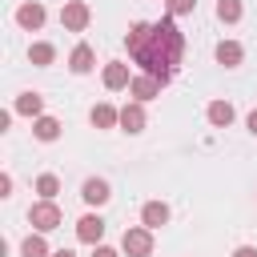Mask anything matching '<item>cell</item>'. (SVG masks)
<instances>
[{
    "mask_svg": "<svg viewBox=\"0 0 257 257\" xmlns=\"http://www.w3.org/2000/svg\"><path fill=\"white\" fill-rule=\"evenodd\" d=\"M124 48H128V60L157 76L161 84H169L177 76V64L185 56V36L177 28V16H161V20H133L128 32H124Z\"/></svg>",
    "mask_w": 257,
    "mask_h": 257,
    "instance_id": "6da1fadb",
    "label": "cell"
},
{
    "mask_svg": "<svg viewBox=\"0 0 257 257\" xmlns=\"http://www.w3.org/2000/svg\"><path fill=\"white\" fill-rule=\"evenodd\" d=\"M60 221H64V213H60V205L56 201H36L32 209H28V225L36 229V233H52V229H60Z\"/></svg>",
    "mask_w": 257,
    "mask_h": 257,
    "instance_id": "7a4b0ae2",
    "label": "cell"
},
{
    "mask_svg": "<svg viewBox=\"0 0 257 257\" xmlns=\"http://www.w3.org/2000/svg\"><path fill=\"white\" fill-rule=\"evenodd\" d=\"M120 253L124 257H153V229L149 225H133L120 237Z\"/></svg>",
    "mask_w": 257,
    "mask_h": 257,
    "instance_id": "3957f363",
    "label": "cell"
},
{
    "mask_svg": "<svg viewBox=\"0 0 257 257\" xmlns=\"http://www.w3.org/2000/svg\"><path fill=\"white\" fill-rule=\"evenodd\" d=\"M88 20H92V8H88L84 0H64V8H60V24H64V32H84Z\"/></svg>",
    "mask_w": 257,
    "mask_h": 257,
    "instance_id": "277c9868",
    "label": "cell"
},
{
    "mask_svg": "<svg viewBox=\"0 0 257 257\" xmlns=\"http://www.w3.org/2000/svg\"><path fill=\"white\" fill-rule=\"evenodd\" d=\"M44 20H48V12H44V4H40V0H24V4L16 8V24H20L24 32H40V28H44Z\"/></svg>",
    "mask_w": 257,
    "mask_h": 257,
    "instance_id": "5b68a950",
    "label": "cell"
},
{
    "mask_svg": "<svg viewBox=\"0 0 257 257\" xmlns=\"http://www.w3.org/2000/svg\"><path fill=\"white\" fill-rule=\"evenodd\" d=\"M100 80H104V88H108V92H120V88H128V84H133V72H128V64L108 60V64L100 68Z\"/></svg>",
    "mask_w": 257,
    "mask_h": 257,
    "instance_id": "8992f818",
    "label": "cell"
},
{
    "mask_svg": "<svg viewBox=\"0 0 257 257\" xmlns=\"http://www.w3.org/2000/svg\"><path fill=\"white\" fill-rule=\"evenodd\" d=\"M161 80L157 76H149V72H141V76H133V84H128V96L133 100H141V104H149V100H157L161 96Z\"/></svg>",
    "mask_w": 257,
    "mask_h": 257,
    "instance_id": "52a82bcc",
    "label": "cell"
},
{
    "mask_svg": "<svg viewBox=\"0 0 257 257\" xmlns=\"http://www.w3.org/2000/svg\"><path fill=\"white\" fill-rule=\"evenodd\" d=\"M100 237H104V221H100V213H84V217L76 221V241H84V245H100Z\"/></svg>",
    "mask_w": 257,
    "mask_h": 257,
    "instance_id": "ba28073f",
    "label": "cell"
},
{
    "mask_svg": "<svg viewBox=\"0 0 257 257\" xmlns=\"http://www.w3.org/2000/svg\"><path fill=\"white\" fill-rule=\"evenodd\" d=\"M145 124H149V116H145V104H141V100H128V104L120 108V128L137 137V133H145Z\"/></svg>",
    "mask_w": 257,
    "mask_h": 257,
    "instance_id": "9c48e42d",
    "label": "cell"
},
{
    "mask_svg": "<svg viewBox=\"0 0 257 257\" xmlns=\"http://www.w3.org/2000/svg\"><path fill=\"white\" fill-rule=\"evenodd\" d=\"M80 197H84V205H108V197H112V189H108V181L104 177H88L84 185H80Z\"/></svg>",
    "mask_w": 257,
    "mask_h": 257,
    "instance_id": "30bf717a",
    "label": "cell"
},
{
    "mask_svg": "<svg viewBox=\"0 0 257 257\" xmlns=\"http://www.w3.org/2000/svg\"><path fill=\"white\" fill-rule=\"evenodd\" d=\"M233 116H237V108H233L229 100H209V108H205V120H209L213 128H229Z\"/></svg>",
    "mask_w": 257,
    "mask_h": 257,
    "instance_id": "8fae6325",
    "label": "cell"
},
{
    "mask_svg": "<svg viewBox=\"0 0 257 257\" xmlns=\"http://www.w3.org/2000/svg\"><path fill=\"white\" fill-rule=\"evenodd\" d=\"M92 64H96V52H92L88 44H76V48L68 52V68H72L76 76H88V72H92Z\"/></svg>",
    "mask_w": 257,
    "mask_h": 257,
    "instance_id": "7c38bea8",
    "label": "cell"
},
{
    "mask_svg": "<svg viewBox=\"0 0 257 257\" xmlns=\"http://www.w3.org/2000/svg\"><path fill=\"white\" fill-rule=\"evenodd\" d=\"M88 120H92V128H116L120 124V108H112L108 100H100V104H92Z\"/></svg>",
    "mask_w": 257,
    "mask_h": 257,
    "instance_id": "4fadbf2b",
    "label": "cell"
},
{
    "mask_svg": "<svg viewBox=\"0 0 257 257\" xmlns=\"http://www.w3.org/2000/svg\"><path fill=\"white\" fill-rule=\"evenodd\" d=\"M141 225H149V229L169 225V205H165V201H145V205H141Z\"/></svg>",
    "mask_w": 257,
    "mask_h": 257,
    "instance_id": "5bb4252c",
    "label": "cell"
},
{
    "mask_svg": "<svg viewBox=\"0 0 257 257\" xmlns=\"http://www.w3.org/2000/svg\"><path fill=\"white\" fill-rule=\"evenodd\" d=\"M12 112H20V116H44V96L40 92H20L16 96V104H12Z\"/></svg>",
    "mask_w": 257,
    "mask_h": 257,
    "instance_id": "9a60e30c",
    "label": "cell"
},
{
    "mask_svg": "<svg viewBox=\"0 0 257 257\" xmlns=\"http://www.w3.org/2000/svg\"><path fill=\"white\" fill-rule=\"evenodd\" d=\"M52 60H56V44H48V40H32V48H28V64L48 68Z\"/></svg>",
    "mask_w": 257,
    "mask_h": 257,
    "instance_id": "2e32d148",
    "label": "cell"
},
{
    "mask_svg": "<svg viewBox=\"0 0 257 257\" xmlns=\"http://www.w3.org/2000/svg\"><path fill=\"white\" fill-rule=\"evenodd\" d=\"M245 60V48L237 44V40H221L217 44V64H225V68H237Z\"/></svg>",
    "mask_w": 257,
    "mask_h": 257,
    "instance_id": "e0dca14e",
    "label": "cell"
},
{
    "mask_svg": "<svg viewBox=\"0 0 257 257\" xmlns=\"http://www.w3.org/2000/svg\"><path fill=\"white\" fill-rule=\"evenodd\" d=\"M32 137H36V141H44V145H48V141H56V137H60V120H56V116H48V112H44V116H36V120H32Z\"/></svg>",
    "mask_w": 257,
    "mask_h": 257,
    "instance_id": "ac0fdd59",
    "label": "cell"
},
{
    "mask_svg": "<svg viewBox=\"0 0 257 257\" xmlns=\"http://www.w3.org/2000/svg\"><path fill=\"white\" fill-rule=\"evenodd\" d=\"M20 257H52V249H48L44 233H28V237L20 241Z\"/></svg>",
    "mask_w": 257,
    "mask_h": 257,
    "instance_id": "d6986e66",
    "label": "cell"
},
{
    "mask_svg": "<svg viewBox=\"0 0 257 257\" xmlns=\"http://www.w3.org/2000/svg\"><path fill=\"white\" fill-rule=\"evenodd\" d=\"M245 16V4L241 0H217V20L221 24H237Z\"/></svg>",
    "mask_w": 257,
    "mask_h": 257,
    "instance_id": "ffe728a7",
    "label": "cell"
},
{
    "mask_svg": "<svg viewBox=\"0 0 257 257\" xmlns=\"http://www.w3.org/2000/svg\"><path fill=\"white\" fill-rule=\"evenodd\" d=\"M36 193H40L44 201H56V193H60V177H56V173H40V177H36Z\"/></svg>",
    "mask_w": 257,
    "mask_h": 257,
    "instance_id": "44dd1931",
    "label": "cell"
},
{
    "mask_svg": "<svg viewBox=\"0 0 257 257\" xmlns=\"http://www.w3.org/2000/svg\"><path fill=\"white\" fill-rule=\"evenodd\" d=\"M165 12L169 16H189V12H197V0H165Z\"/></svg>",
    "mask_w": 257,
    "mask_h": 257,
    "instance_id": "7402d4cb",
    "label": "cell"
},
{
    "mask_svg": "<svg viewBox=\"0 0 257 257\" xmlns=\"http://www.w3.org/2000/svg\"><path fill=\"white\" fill-rule=\"evenodd\" d=\"M0 197H12V173H0Z\"/></svg>",
    "mask_w": 257,
    "mask_h": 257,
    "instance_id": "603a6c76",
    "label": "cell"
},
{
    "mask_svg": "<svg viewBox=\"0 0 257 257\" xmlns=\"http://www.w3.org/2000/svg\"><path fill=\"white\" fill-rule=\"evenodd\" d=\"M92 257H120V253L108 249V245H92Z\"/></svg>",
    "mask_w": 257,
    "mask_h": 257,
    "instance_id": "cb8c5ba5",
    "label": "cell"
},
{
    "mask_svg": "<svg viewBox=\"0 0 257 257\" xmlns=\"http://www.w3.org/2000/svg\"><path fill=\"white\" fill-rule=\"evenodd\" d=\"M233 257H257V245H237Z\"/></svg>",
    "mask_w": 257,
    "mask_h": 257,
    "instance_id": "d4e9b609",
    "label": "cell"
},
{
    "mask_svg": "<svg viewBox=\"0 0 257 257\" xmlns=\"http://www.w3.org/2000/svg\"><path fill=\"white\" fill-rule=\"evenodd\" d=\"M245 124H249V133H253V137H257V108H253V112H249V116H245Z\"/></svg>",
    "mask_w": 257,
    "mask_h": 257,
    "instance_id": "484cf974",
    "label": "cell"
},
{
    "mask_svg": "<svg viewBox=\"0 0 257 257\" xmlns=\"http://www.w3.org/2000/svg\"><path fill=\"white\" fill-rule=\"evenodd\" d=\"M52 257H76L72 249H52Z\"/></svg>",
    "mask_w": 257,
    "mask_h": 257,
    "instance_id": "4316f807",
    "label": "cell"
}]
</instances>
